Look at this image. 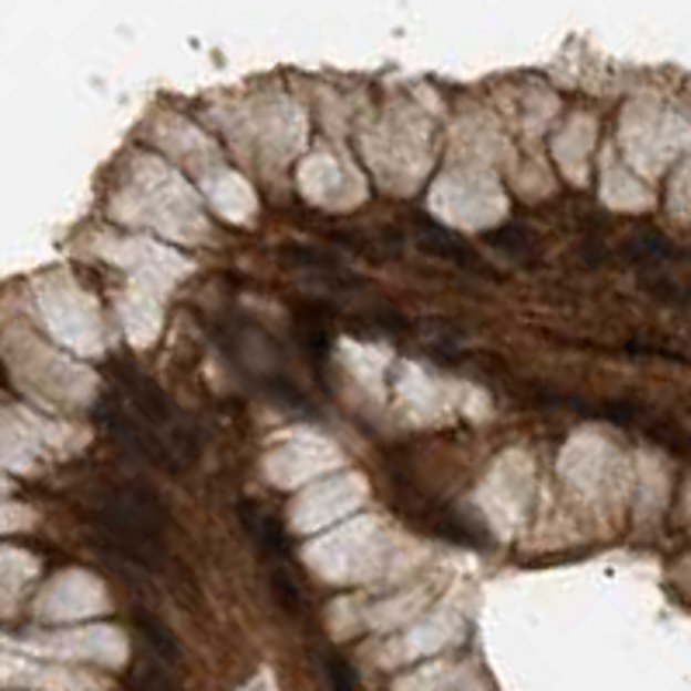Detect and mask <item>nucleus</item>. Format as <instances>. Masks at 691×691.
<instances>
[{"instance_id": "2", "label": "nucleus", "mask_w": 691, "mask_h": 691, "mask_svg": "<svg viewBox=\"0 0 691 691\" xmlns=\"http://www.w3.org/2000/svg\"><path fill=\"white\" fill-rule=\"evenodd\" d=\"M417 237H421V244H424L431 254H439V258H448V261H458L463 268H476V271H483V261L476 258V254H473V250H466V247L458 244L455 237H448L445 229L431 226V223H417Z\"/></svg>"}, {"instance_id": "1", "label": "nucleus", "mask_w": 691, "mask_h": 691, "mask_svg": "<svg viewBox=\"0 0 691 691\" xmlns=\"http://www.w3.org/2000/svg\"><path fill=\"white\" fill-rule=\"evenodd\" d=\"M240 518H244V528L250 532V539L258 543V549L275 563V567H281V563H286V539H281L278 522L268 515L261 504H244Z\"/></svg>"}, {"instance_id": "5", "label": "nucleus", "mask_w": 691, "mask_h": 691, "mask_svg": "<svg viewBox=\"0 0 691 691\" xmlns=\"http://www.w3.org/2000/svg\"><path fill=\"white\" fill-rule=\"evenodd\" d=\"M136 691H177V688L171 684V678H167L164 671H157V668H143L140 678H136Z\"/></svg>"}, {"instance_id": "4", "label": "nucleus", "mask_w": 691, "mask_h": 691, "mask_svg": "<svg viewBox=\"0 0 691 691\" xmlns=\"http://www.w3.org/2000/svg\"><path fill=\"white\" fill-rule=\"evenodd\" d=\"M323 671H327V681L334 691H354V671L341 657H327L323 660Z\"/></svg>"}, {"instance_id": "3", "label": "nucleus", "mask_w": 691, "mask_h": 691, "mask_svg": "<svg viewBox=\"0 0 691 691\" xmlns=\"http://www.w3.org/2000/svg\"><path fill=\"white\" fill-rule=\"evenodd\" d=\"M136 622H140V629H143V636H146V643L157 650L161 657H167V660H177V647H174V639H171V632L153 619V616H136Z\"/></svg>"}]
</instances>
